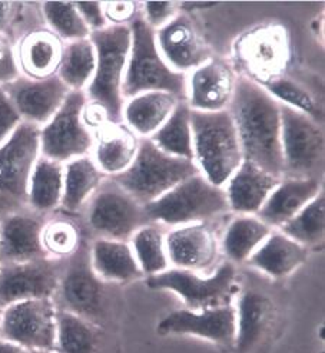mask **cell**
<instances>
[{
    "mask_svg": "<svg viewBox=\"0 0 325 353\" xmlns=\"http://www.w3.org/2000/svg\"><path fill=\"white\" fill-rule=\"evenodd\" d=\"M228 111L235 123L244 160L284 179L280 102L261 83L241 77L237 78Z\"/></svg>",
    "mask_w": 325,
    "mask_h": 353,
    "instance_id": "cell-1",
    "label": "cell"
},
{
    "mask_svg": "<svg viewBox=\"0 0 325 353\" xmlns=\"http://www.w3.org/2000/svg\"><path fill=\"white\" fill-rule=\"evenodd\" d=\"M131 28L111 26L90 33L96 50V68L85 95L90 105L99 108L107 123H122L125 99L123 79L131 50Z\"/></svg>",
    "mask_w": 325,
    "mask_h": 353,
    "instance_id": "cell-2",
    "label": "cell"
},
{
    "mask_svg": "<svg viewBox=\"0 0 325 353\" xmlns=\"http://www.w3.org/2000/svg\"><path fill=\"white\" fill-rule=\"evenodd\" d=\"M193 163L201 175L224 188L244 161L235 123L229 111L191 110Z\"/></svg>",
    "mask_w": 325,
    "mask_h": 353,
    "instance_id": "cell-3",
    "label": "cell"
},
{
    "mask_svg": "<svg viewBox=\"0 0 325 353\" xmlns=\"http://www.w3.org/2000/svg\"><path fill=\"white\" fill-rule=\"evenodd\" d=\"M131 28V50L123 79L122 95L128 101L139 94L162 91L187 99V75L175 70L162 58L155 30L142 16H136Z\"/></svg>",
    "mask_w": 325,
    "mask_h": 353,
    "instance_id": "cell-4",
    "label": "cell"
},
{
    "mask_svg": "<svg viewBox=\"0 0 325 353\" xmlns=\"http://www.w3.org/2000/svg\"><path fill=\"white\" fill-rule=\"evenodd\" d=\"M195 174L200 171L193 161L160 151L151 139H140L132 165L112 176V181L138 203L147 205Z\"/></svg>",
    "mask_w": 325,
    "mask_h": 353,
    "instance_id": "cell-5",
    "label": "cell"
},
{
    "mask_svg": "<svg viewBox=\"0 0 325 353\" xmlns=\"http://www.w3.org/2000/svg\"><path fill=\"white\" fill-rule=\"evenodd\" d=\"M149 223L187 225L205 223L229 210L225 190L195 174L175 185L158 200L143 205Z\"/></svg>",
    "mask_w": 325,
    "mask_h": 353,
    "instance_id": "cell-6",
    "label": "cell"
},
{
    "mask_svg": "<svg viewBox=\"0 0 325 353\" xmlns=\"http://www.w3.org/2000/svg\"><path fill=\"white\" fill-rule=\"evenodd\" d=\"M39 157V128L26 122L0 145V214L3 217L28 207L29 179Z\"/></svg>",
    "mask_w": 325,
    "mask_h": 353,
    "instance_id": "cell-7",
    "label": "cell"
},
{
    "mask_svg": "<svg viewBox=\"0 0 325 353\" xmlns=\"http://www.w3.org/2000/svg\"><path fill=\"white\" fill-rule=\"evenodd\" d=\"M86 95L70 91L59 111L39 128L41 155L52 161L66 164L92 152L95 132L85 121Z\"/></svg>",
    "mask_w": 325,
    "mask_h": 353,
    "instance_id": "cell-8",
    "label": "cell"
},
{
    "mask_svg": "<svg viewBox=\"0 0 325 353\" xmlns=\"http://www.w3.org/2000/svg\"><path fill=\"white\" fill-rule=\"evenodd\" d=\"M235 266L227 261L212 276L201 277L182 269H168L147 279V285L156 290L175 292L192 312H202L229 305L233 294Z\"/></svg>",
    "mask_w": 325,
    "mask_h": 353,
    "instance_id": "cell-9",
    "label": "cell"
},
{
    "mask_svg": "<svg viewBox=\"0 0 325 353\" xmlns=\"http://www.w3.org/2000/svg\"><path fill=\"white\" fill-rule=\"evenodd\" d=\"M58 310L52 299L23 300L3 307L0 339L21 349L50 352L56 343Z\"/></svg>",
    "mask_w": 325,
    "mask_h": 353,
    "instance_id": "cell-10",
    "label": "cell"
},
{
    "mask_svg": "<svg viewBox=\"0 0 325 353\" xmlns=\"http://www.w3.org/2000/svg\"><path fill=\"white\" fill-rule=\"evenodd\" d=\"M86 220L99 239L119 241L132 237L149 223L143 205L115 181L102 184L89 200Z\"/></svg>",
    "mask_w": 325,
    "mask_h": 353,
    "instance_id": "cell-11",
    "label": "cell"
},
{
    "mask_svg": "<svg viewBox=\"0 0 325 353\" xmlns=\"http://www.w3.org/2000/svg\"><path fill=\"white\" fill-rule=\"evenodd\" d=\"M280 108L284 179L315 176L324 158V132L318 121L281 103Z\"/></svg>",
    "mask_w": 325,
    "mask_h": 353,
    "instance_id": "cell-12",
    "label": "cell"
},
{
    "mask_svg": "<svg viewBox=\"0 0 325 353\" xmlns=\"http://www.w3.org/2000/svg\"><path fill=\"white\" fill-rule=\"evenodd\" d=\"M61 268L56 260L43 257L0 268V306L33 299H52L59 289Z\"/></svg>",
    "mask_w": 325,
    "mask_h": 353,
    "instance_id": "cell-13",
    "label": "cell"
},
{
    "mask_svg": "<svg viewBox=\"0 0 325 353\" xmlns=\"http://www.w3.org/2000/svg\"><path fill=\"white\" fill-rule=\"evenodd\" d=\"M0 88L6 92L22 122L38 128L53 118L70 92L58 75L39 81L19 77Z\"/></svg>",
    "mask_w": 325,
    "mask_h": 353,
    "instance_id": "cell-14",
    "label": "cell"
},
{
    "mask_svg": "<svg viewBox=\"0 0 325 353\" xmlns=\"http://www.w3.org/2000/svg\"><path fill=\"white\" fill-rule=\"evenodd\" d=\"M58 292L67 312L86 321L96 319L102 314L105 303L103 281L94 272L89 253L83 247L70 257V263L61 274Z\"/></svg>",
    "mask_w": 325,
    "mask_h": 353,
    "instance_id": "cell-15",
    "label": "cell"
},
{
    "mask_svg": "<svg viewBox=\"0 0 325 353\" xmlns=\"http://www.w3.org/2000/svg\"><path fill=\"white\" fill-rule=\"evenodd\" d=\"M155 39L162 58L175 72L188 75L211 59L205 41L185 14H176L155 30Z\"/></svg>",
    "mask_w": 325,
    "mask_h": 353,
    "instance_id": "cell-16",
    "label": "cell"
},
{
    "mask_svg": "<svg viewBox=\"0 0 325 353\" xmlns=\"http://www.w3.org/2000/svg\"><path fill=\"white\" fill-rule=\"evenodd\" d=\"M159 334H191L213 343L233 346L237 333L235 307L227 305L202 312L176 310L156 326Z\"/></svg>",
    "mask_w": 325,
    "mask_h": 353,
    "instance_id": "cell-17",
    "label": "cell"
},
{
    "mask_svg": "<svg viewBox=\"0 0 325 353\" xmlns=\"http://www.w3.org/2000/svg\"><path fill=\"white\" fill-rule=\"evenodd\" d=\"M237 77L232 68L220 59H209L187 75L188 107L201 112L227 111L235 91Z\"/></svg>",
    "mask_w": 325,
    "mask_h": 353,
    "instance_id": "cell-18",
    "label": "cell"
},
{
    "mask_svg": "<svg viewBox=\"0 0 325 353\" xmlns=\"http://www.w3.org/2000/svg\"><path fill=\"white\" fill-rule=\"evenodd\" d=\"M169 263L175 269L188 272L208 270L218 259V241L205 223H193L174 228L165 236Z\"/></svg>",
    "mask_w": 325,
    "mask_h": 353,
    "instance_id": "cell-19",
    "label": "cell"
},
{
    "mask_svg": "<svg viewBox=\"0 0 325 353\" xmlns=\"http://www.w3.org/2000/svg\"><path fill=\"white\" fill-rule=\"evenodd\" d=\"M39 217L26 211L5 216L0 220V264H19L46 257L42 247Z\"/></svg>",
    "mask_w": 325,
    "mask_h": 353,
    "instance_id": "cell-20",
    "label": "cell"
},
{
    "mask_svg": "<svg viewBox=\"0 0 325 353\" xmlns=\"http://www.w3.org/2000/svg\"><path fill=\"white\" fill-rule=\"evenodd\" d=\"M65 45L48 28L28 32L14 46L16 63L21 77L39 81L58 75Z\"/></svg>",
    "mask_w": 325,
    "mask_h": 353,
    "instance_id": "cell-21",
    "label": "cell"
},
{
    "mask_svg": "<svg viewBox=\"0 0 325 353\" xmlns=\"http://www.w3.org/2000/svg\"><path fill=\"white\" fill-rule=\"evenodd\" d=\"M281 180L254 163L244 160L224 187L229 210L241 216L258 214Z\"/></svg>",
    "mask_w": 325,
    "mask_h": 353,
    "instance_id": "cell-22",
    "label": "cell"
},
{
    "mask_svg": "<svg viewBox=\"0 0 325 353\" xmlns=\"http://www.w3.org/2000/svg\"><path fill=\"white\" fill-rule=\"evenodd\" d=\"M235 346L240 353H249L266 338L275 322V306L266 294L247 290L238 300Z\"/></svg>",
    "mask_w": 325,
    "mask_h": 353,
    "instance_id": "cell-23",
    "label": "cell"
},
{
    "mask_svg": "<svg viewBox=\"0 0 325 353\" xmlns=\"http://www.w3.org/2000/svg\"><path fill=\"white\" fill-rule=\"evenodd\" d=\"M140 138L125 123H105L95 132L92 160L109 176L128 170L139 151Z\"/></svg>",
    "mask_w": 325,
    "mask_h": 353,
    "instance_id": "cell-24",
    "label": "cell"
},
{
    "mask_svg": "<svg viewBox=\"0 0 325 353\" xmlns=\"http://www.w3.org/2000/svg\"><path fill=\"white\" fill-rule=\"evenodd\" d=\"M321 194V183L317 176L306 179H282L258 211L257 217L269 227H281L295 217Z\"/></svg>",
    "mask_w": 325,
    "mask_h": 353,
    "instance_id": "cell-25",
    "label": "cell"
},
{
    "mask_svg": "<svg viewBox=\"0 0 325 353\" xmlns=\"http://www.w3.org/2000/svg\"><path fill=\"white\" fill-rule=\"evenodd\" d=\"M180 99L169 92L151 91L125 101L122 122L140 139L151 138L171 117Z\"/></svg>",
    "mask_w": 325,
    "mask_h": 353,
    "instance_id": "cell-26",
    "label": "cell"
},
{
    "mask_svg": "<svg viewBox=\"0 0 325 353\" xmlns=\"http://www.w3.org/2000/svg\"><path fill=\"white\" fill-rule=\"evenodd\" d=\"M240 54L255 75L264 77L266 81L274 79L285 68L288 59L285 33L277 29L251 33L241 43Z\"/></svg>",
    "mask_w": 325,
    "mask_h": 353,
    "instance_id": "cell-27",
    "label": "cell"
},
{
    "mask_svg": "<svg viewBox=\"0 0 325 353\" xmlns=\"http://www.w3.org/2000/svg\"><path fill=\"white\" fill-rule=\"evenodd\" d=\"M305 260V247L281 232L271 233L248 259L252 266L275 279L291 274Z\"/></svg>",
    "mask_w": 325,
    "mask_h": 353,
    "instance_id": "cell-28",
    "label": "cell"
},
{
    "mask_svg": "<svg viewBox=\"0 0 325 353\" xmlns=\"http://www.w3.org/2000/svg\"><path fill=\"white\" fill-rule=\"evenodd\" d=\"M89 257L94 272L102 281H129L142 276L132 247L126 241L98 239Z\"/></svg>",
    "mask_w": 325,
    "mask_h": 353,
    "instance_id": "cell-29",
    "label": "cell"
},
{
    "mask_svg": "<svg viewBox=\"0 0 325 353\" xmlns=\"http://www.w3.org/2000/svg\"><path fill=\"white\" fill-rule=\"evenodd\" d=\"M105 176L89 155L63 164V196L61 205L70 213L81 210L103 184Z\"/></svg>",
    "mask_w": 325,
    "mask_h": 353,
    "instance_id": "cell-30",
    "label": "cell"
},
{
    "mask_svg": "<svg viewBox=\"0 0 325 353\" xmlns=\"http://www.w3.org/2000/svg\"><path fill=\"white\" fill-rule=\"evenodd\" d=\"M63 196V164L39 157L28 187V207L36 213H48L61 205Z\"/></svg>",
    "mask_w": 325,
    "mask_h": 353,
    "instance_id": "cell-31",
    "label": "cell"
},
{
    "mask_svg": "<svg viewBox=\"0 0 325 353\" xmlns=\"http://www.w3.org/2000/svg\"><path fill=\"white\" fill-rule=\"evenodd\" d=\"M271 233V227L258 217L241 216L227 228L222 240L224 252L232 264L248 261Z\"/></svg>",
    "mask_w": 325,
    "mask_h": 353,
    "instance_id": "cell-32",
    "label": "cell"
},
{
    "mask_svg": "<svg viewBox=\"0 0 325 353\" xmlns=\"http://www.w3.org/2000/svg\"><path fill=\"white\" fill-rule=\"evenodd\" d=\"M152 143L172 157L193 161L191 108L185 101H179L176 108L151 138Z\"/></svg>",
    "mask_w": 325,
    "mask_h": 353,
    "instance_id": "cell-33",
    "label": "cell"
},
{
    "mask_svg": "<svg viewBox=\"0 0 325 353\" xmlns=\"http://www.w3.org/2000/svg\"><path fill=\"white\" fill-rule=\"evenodd\" d=\"M96 68V50L89 38L65 45L58 78L69 91H86Z\"/></svg>",
    "mask_w": 325,
    "mask_h": 353,
    "instance_id": "cell-34",
    "label": "cell"
},
{
    "mask_svg": "<svg viewBox=\"0 0 325 353\" xmlns=\"http://www.w3.org/2000/svg\"><path fill=\"white\" fill-rule=\"evenodd\" d=\"M131 239V247L142 274H148L149 277L169 269L165 236L160 228L145 224Z\"/></svg>",
    "mask_w": 325,
    "mask_h": 353,
    "instance_id": "cell-35",
    "label": "cell"
},
{
    "mask_svg": "<svg viewBox=\"0 0 325 353\" xmlns=\"http://www.w3.org/2000/svg\"><path fill=\"white\" fill-rule=\"evenodd\" d=\"M96 342V332L89 321L67 310L58 312L55 349L59 353H94Z\"/></svg>",
    "mask_w": 325,
    "mask_h": 353,
    "instance_id": "cell-36",
    "label": "cell"
},
{
    "mask_svg": "<svg viewBox=\"0 0 325 353\" xmlns=\"http://www.w3.org/2000/svg\"><path fill=\"white\" fill-rule=\"evenodd\" d=\"M42 13L48 23V29L63 42L69 43L87 39L92 33L81 17L75 2L48 0L42 3Z\"/></svg>",
    "mask_w": 325,
    "mask_h": 353,
    "instance_id": "cell-37",
    "label": "cell"
},
{
    "mask_svg": "<svg viewBox=\"0 0 325 353\" xmlns=\"http://www.w3.org/2000/svg\"><path fill=\"white\" fill-rule=\"evenodd\" d=\"M281 233L306 247L322 240L325 232V200L321 192L300 213L280 227Z\"/></svg>",
    "mask_w": 325,
    "mask_h": 353,
    "instance_id": "cell-38",
    "label": "cell"
},
{
    "mask_svg": "<svg viewBox=\"0 0 325 353\" xmlns=\"http://www.w3.org/2000/svg\"><path fill=\"white\" fill-rule=\"evenodd\" d=\"M41 240L46 257L53 260L70 259L82 247L81 230L67 219H55L43 224Z\"/></svg>",
    "mask_w": 325,
    "mask_h": 353,
    "instance_id": "cell-39",
    "label": "cell"
},
{
    "mask_svg": "<svg viewBox=\"0 0 325 353\" xmlns=\"http://www.w3.org/2000/svg\"><path fill=\"white\" fill-rule=\"evenodd\" d=\"M262 88L281 105L297 110L315 121L318 119L319 110L315 99L304 86H301L295 81L285 77H277L274 79L264 82Z\"/></svg>",
    "mask_w": 325,
    "mask_h": 353,
    "instance_id": "cell-40",
    "label": "cell"
},
{
    "mask_svg": "<svg viewBox=\"0 0 325 353\" xmlns=\"http://www.w3.org/2000/svg\"><path fill=\"white\" fill-rule=\"evenodd\" d=\"M143 19L154 29L165 26L176 16V8L174 2H165V0H148L143 3Z\"/></svg>",
    "mask_w": 325,
    "mask_h": 353,
    "instance_id": "cell-41",
    "label": "cell"
},
{
    "mask_svg": "<svg viewBox=\"0 0 325 353\" xmlns=\"http://www.w3.org/2000/svg\"><path fill=\"white\" fill-rule=\"evenodd\" d=\"M103 13L107 25L111 26H123L131 25L138 16V3L129 2H103Z\"/></svg>",
    "mask_w": 325,
    "mask_h": 353,
    "instance_id": "cell-42",
    "label": "cell"
},
{
    "mask_svg": "<svg viewBox=\"0 0 325 353\" xmlns=\"http://www.w3.org/2000/svg\"><path fill=\"white\" fill-rule=\"evenodd\" d=\"M21 77L16 63L14 46L6 34L0 33V86H5Z\"/></svg>",
    "mask_w": 325,
    "mask_h": 353,
    "instance_id": "cell-43",
    "label": "cell"
},
{
    "mask_svg": "<svg viewBox=\"0 0 325 353\" xmlns=\"http://www.w3.org/2000/svg\"><path fill=\"white\" fill-rule=\"evenodd\" d=\"M21 123V117L17 115L16 110L13 108L6 92L0 88V145L6 143Z\"/></svg>",
    "mask_w": 325,
    "mask_h": 353,
    "instance_id": "cell-44",
    "label": "cell"
},
{
    "mask_svg": "<svg viewBox=\"0 0 325 353\" xmlns=\"http://www.w3.org/2000/svg\"><path fill=\"white\" fill-rule=\"evenodd\" d=\"M75 6L90 32L101 30L107 26L103 13V2H95V0L85 2V0H81V2H75Z\"/></svg>",
    "mask_w": 325,
    "mask_h": 353,
    "instance_id": "cell-45",
    "label": "cell"
},
{
    "mask_svg": "<svg viewBox=\"0 0 325 353\" xmlns=\"http://www.w3.org/2000/svg\"><path fill=\"white\" fill-rule=\"evenodd\" d=\"M12 14V3L10 2H0V33L5 34L10 22Z\"/></svg>",
    "mask_w": 325,
    "mask_h": 353,
    "instance_id": "cell-46",
    "label": "cell"
},
{
    "mask_svg": "<svg viewBox=\"0 0 325 353\" xmlns=\"http://www.w3.org/2000/svg\"><path fill=\"white\" fill-rule=\"evenodd\" d=\"M0 353H23V349L0 339Z\"/></svg>",
    "mask_w": 325,
    "mask_h": 353,
    "instance_id": "cell-47",
    "label": "cell"
},
{
    "mask_svg": "<svg viewBox=\"0 0 325 353\" xmlns=\"http://www.w3.org/2000/svg\"><path fill=\"white\" fill-rule=\"evenodd\" d=\"M2 312H3V307L0 306V317H2Z\"/></svg>",
    "mask_w": 325,
    "mask_h": 353,
    "instance_id": "cell-48",
    "label": "cell"
},
{
    "mask_svg": "<svg viewBox=\"0 0 325 353\" xmlns=\"http://www.w3.org/2000/svg\"><path fill=\"white\" fill-rule=\"evenodd\" d=\"M0 268H2V264H0Z\"/></svg>",
    "mask_w": 325,
    "mask_h": 353,
    "instance_id": "cell-49",
    "label": "cell"
}]
</instances>
